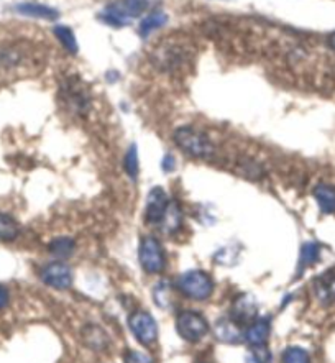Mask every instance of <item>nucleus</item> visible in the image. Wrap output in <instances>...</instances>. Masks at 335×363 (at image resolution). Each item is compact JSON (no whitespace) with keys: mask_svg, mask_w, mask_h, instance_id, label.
<instances>
[{"mask_svg":"<svg viewBox=\"0 0 335 363\" xmlns=\"http://www.w3.org/2000/svg\"><path fill=\"white\" fill-rule=\"evenodd\" d=\"M161 0H117L102 10L101 18L110 27H125L148 10H157Z\"/></svg>","mask_w":335,"mask_h":363,"instance_id":"nucleus-1","label":"nucleus"},{"mask_svg":"<svg viewBox=\"0 0 335 363\" xmlns=\"http://www.w3.org/2000/svg\"><path fill=\"white\" fill-rule=\"evenodd\" d=\"M176 147L189 158L209 160L215 155V145L204 132L194 127H179L173 133Z\"/></svg>","mask_w":335,"mask_h":363,"instance_id":"nucleus-2","label":"nucleus"},{"mask_svg":"<svg viewBox=\"0 0 335 363\" xmlns=\"http://www.w3.org/2000/svg\"><path fill=\"white\" fill-rule=\"evenodd\" d=\"M176 288L189 299L205 301L214 294L215 284L209 273L200 272V269H191L178 278Z\"/></svg>","mask_w":335,"mask_h":363,"instance_id":"nucleus-3","label":"nucleus"},{"mask_svg":"<svg viewBox=\"0 0 335 363\" xmlns=\"http://www.w3.org/2000/svg\"><path fill=\"white\" fill-rule=\"evenodd\" d=\"M210 329L209 320L204 318L199 311L186 309L181 311L176 318V330L181 339L189 344H198L203 340Z\"/></svg>","mask_w":335,"mask_h":363,"instance_id":"nucleus-4","label":"nucleus"},{"mask_svg":"<svg viewBox=\"0 0 335 363\" xmlns=\"http://www.w3.org/2000/svg\"><path fill=\"white\" fill-rule=\"evenodd\" d=\"M138 262L143 272L148 274H158L161 273L164 267H166V253L161 242L153 235H145L140 240V247H138Z\"/></svg>","mask_w":335,"mask_h":363,"instance_id":"nucleus-5","label":"nucleus"},{"mask_svg":"<svg viewBox=\"0 0 335 363\" xmlns=\"http://www.w3.org/2000/svg\"><path fill=\"white\" fill-rule=\"evenodd\" d=\"M61 99H63L64 107L74 116H84L91 107V96L84 82L77 79L76 76L69 77L61 86Z\"/></svg>","mask_w":335,"mask_h":363,"instance_id":"nucleus-6","label":"nucleus"},{"mask_svg":"<svg viewBox=\"0 0 335 363\" xmlns=\"http://www.w3.org/2000/svg\"><path fill=\"white\" fill-rule=\"evenodd\" d=\"M128 328H130L133 337L145 347L154 344L158 339L157 320H154L152 314L145 313V311H137V313L130 314V318H128Z\"/></svg>","mask_w":335,"mask_h":363,"instance_id":"nucleus-7","label":"nucleus"},{"mask_svg":"<svg viewBox=\"0 0 335 363\" xmlns=\"http://www.w3.org/2000/svg\"><path fill=\"white\" fill-rule=\"evenodd\" d=\"M40 279L46 284V286L63 291V289H69L73 286L74 278L71 268L64 262H53L45 264V267L40 269Z\"/></svg>","mask_w":335,"mask_h":363,"instance_id":"nucleus-8","label":"nucleus"},{"mask_svg":"<svg viewBox=\"0 0 335 363\" xmlns=\"http://www.w3.org/2000/svg\"><path fill=\"white\" fill-rule=\"evenodd\" d=\"M171 204L168 194L161 188H154L149 191L147 207H145V220L148 225H161V222L166 216L168 207Z\"/></svg>","mask_w":335,"mask_h":363,"instance_id":"nucleus-9","label":"nucleus"},{"mask_svg":"<svg viewBox=\"0 0 335 363\" xmlns=\"http://www.w3.org/2000/svg\"><path fill=\"white\" fill-rule=\"evenodd\" d=\"M259 318V304L251 294H240L234 299L230 309V319L239 325H249Z\"/></svg>","mask_w":335,"mask_h":363,"instance_id":"nucleus-10","label":"nucleus"},{"mask_svg":"<svg viewBox=\"0 0 335 363\" xmlns=\"http://www.w3.org/2000/svg\"><path fill=\"white\" fill-rule=\"evenodd\" d=\"M154 60H157L158 66H161L163 69L171 71L174 67H179L184 61L188 60V53L183 46L179 45H166L163 48L157 50L154 53Z\"/></svg>","mask_w":335,"mask_h":363,"instance_id":"nucleus-11","label":"nucleus"},{"mask_svg":"<svg viewBox=\"0 0 335 363\" xmlns=\"http://www.w3.org/2000/svg\"><path fill=\"white\" fill-rule=\"evenodd\" d=\"M271 334V324L270 319L256 318L254 323L246 325V329L244 332V340L249 344L250 347H256V345H266L268 339H270Z\"/></svg>","mask_w":335,"mask_h":363,"instance_id":"nucleus-12","label":"nucleus"},{"mask_svg":"<svg viewBox=\"0 0 335 363\" xmlns=\"http://www.w3.org/2000/svg\"><path fill=\"white\" fill-rule=\"evenodd\" d=\"M316 299L322 306H331L335 303V272H327L314 279L312 284Z\"/></svg>","mask_w":335,"mask_h":363,"instance_id":"nucleus-13","label":"nucleus"},{"mask_svg":"<svg viewBox=\"0 0 335 363\" xmlns=\"http://www.w3.org/2000/svg\"><path fill=\"white\" fill-rule=\"evenodd\" d=\"M215 339L222 344H240L244 339V332H242L240 325L234 323L230 318L219 319L217 324L214 328Z\"/></svg>","mask_w":335,"mask_h":363,"instance_id":"nucleus-14","label":"nucleus"},{"mask_svg":"<svg viewBox=\"0 0 335 363\" xmlns=\"http://www.w3.org/2000/svg\"><path fill=\"white\" fill-rule=\"evenodd\" d=\"M27 60L25 50L17 45H8L0 48V71H13L22 66Z\"/></svg>","mask_w":335,"mask_h":363,"instance_id":"nucleus-15","label":"nucleus"},{"mask_svg":"<svg viewBox=\"0 0 335 363\" xmlns=\"http://www.w3.org/2000/svg\"><path fill=\"white\" fill-rule=\"evenodd\" d=\"M18 13L27 15L33 18H45V20H56L59 17V12L50 5L37 4V2H22L15 7Z\"/></svg>","mask_w":335,"mask_h":363,"instance_id":"nucleus-16","label":"nucleus"},{"mask_svg":"<svg viewBox=\"0 0 335 363\" xmlns=\"http://www.w3.org/2000/svg\"><path fill=\"white\" fill-rule=\"evenodd\" d=\"M82 340L86 342L87 347L96 350H104L107 344H109V337H107L106 330L96 324L84 325V329H82Z\"/></svg>","mask_w":335,"mask_h":363,"instance_id":"nucleus-17","label":"nucleus"},{"mask_svg":"<svg viewBox=\"0 0 335 363\" xmlns=\"http://www.w3.org/2000/svg\"><path fill=\"white\" fill-rule=\"evenodd\" d=\"M314 199L317 201L319 207L326 214L335 212V188L331 184H317L314 188Z\"/></svg>","mask_w":335,"mask_h":363,"instance_id":"nucleus-18","label":"nucleus"},{"mask_svg":"<svg viewBox=\"0 0 335 363\" xmlns=\"http://www.w3.org/2000/svg\"><path fill=\"white\" fill-rule=\"evenodd\" d=\"M168 22V15L163 13L161 10H152L145 18L140 22V35L149 36L153 32H157L161 27H164Z\"/></svg>","mask_w":335,"mask_h":363,"instance_id":"nucleus-19","label":"nucleus"},{"mask_svg":"<svg viewBox=\"0 0 335 363\" xmlns=\"http://www.w3.org/2000/svg\"><path fill=\"white\" fill-rule=\"evenodd\" d=\"M48 250L50 253H53L56 258H59V260H66V258H69L74 253L76 242L69 237H58L50 243Z\"/></svg>","mask_w":335,"mask_h":363,"instance_id":"nucleus-20","label":"nucleus"},{"mask_svg":"<svg viewBox=\"0 0 335 363\" xmlns=\"http://www.w3.org/2000/svg\"><path fill=\"white\" fill-rule=\"evenodd\" d=\"M183 224V214H181V209H179L178 202L171 201V204L168 207V212L166 216H164V219L161 222V230L166 232V233H174L176 232L179 227Z\"/></svg>","mask_w":335,"mask_h":363,"instance_id":"nucleus-21","label":"nucleus"},{"mask_svg":"<svg viewBox=\"0 0 335 363\" xmlns=\"http://www.w3.org/2000/svg\"><path fill=\"white\" fill-rule=\"evenodd\" d=\"M20 235V225L12 216L0 212V240L12 242Z\"/></svg>","mask_w":335,"mask_h":363,"instance_id":"nucleus-22","label":"nucleus"},{"mask_svg":"<svg viewBox=\"0 0 335 363\" xmlns=\"http://www.w3.org/2000/svg\"><path fill=\"white\" fill-rule=\"evenodd\" d=\"M319 253H321V248H319L317 243H304L301 248V257H299V273H302L307 267L316 263L319 260Z\"/></svg>","mask_w":335,"mask_h":363,"instance_id":"nucleus-23","label":"nucleus"},{"mask_svg":"<svg viewBox=\"0 0 335 363\" xmlns=\"http://www.w3.org/2000/svg\"><path fill=\"white\" fill-rule=\"evenodd\" d=\"M55 35H56V38L59 40V43L64 46L68 53H71V55L77 53V40H76V35L73 30H71L69 27H66V25H58V27H55Z\"/></svg>","mask_w":335,"mask_h":363,"instance_id":"nucleus-24","label":"nucleus"},{"mask_svg":"<svg viewBox=\"0 0 335 363\" xmlns=\"http://www.w3.org/2000/svg\"><path fill=\"white\" fill-rule=\"evenodd\" d=\"M237 171H239L242 176H245L246 179L251 181L263 179V176H265V169H263L261 164L256 163L255 160H242V162L237 164Z\"/></svg>","mask_w":335,"mask_h":363,"instance_id":"nucleus-25","label":"nucleus"},{"mask_svg":"<svg viewBox=\"0 0 335 363\" xmlns=\"http://www.w3.org/2000/svg\"><path fill=\"white\" fill-rule=\"evenodd\" d=\"M123 168H125V173L128 174V178L137 179L138 171H140V162H138L137 145H132V147L127 150L125 160H123Z\"/></svg>","mask_w":335,"mask_h":363,"instance_id":"nucleus-26","label":"nucleus"},{"mask_svg":"<svg viewBox=\"0 0 335 363\" xmlns=\"http://www.w3.org/2000/svg\"><path fill=\"white\" fill-rule=\"evenodd\" d=\"M153 298L157 301L159 308H169V306H171V284L168 281H159L157 286L153 288Z\"/></svg>","mask_w":335,"mask_h":363,"instance_id":"nucleus-27","label":"nucleus"},{"mask_svg":"<svg viewBox=\"0 0 335 363\" xmlns=\"http://www.w3.org/2000/svg\"><path fill=\"white\" fill-rule=\"evenodd\" d=\"M283 363H311V357L301 347H288L283 352Z\"/></svg>","mask_w":335,"mask_h":363,"instance_id":"nucleus-28","label":"nucleus"},{"mask_svg":"<svg viewBox=\"0 0 335 363\" xmlns=\"http://www.w3.org/2000/svg\"><path fill=\"white\" fill-rule=\"evenodd\" d=\"M246 363H273V357L266 345H256L250 349Z\"/></svg>","mask_w":335,"mask_h":363,"instance_id":"nucleus-29","label":"nucleus"},{"mask_svg":"<svg viewBox=\"0 0 335 363\" xmlns=\"http://www.w3.org/2000/svg\"><path fill=\"white\" fill-rule=\"evenodd\" d=\"M125 363H153L152 359L147 354H142V352H128L125 357Z\"/></svg>","mask_w":335,"mask_h":363,"instance_id":"nucleus-30","label":"nucleus"},{"mask_svg":"<svg viewBox=\"0 0 335 363\" xmlns=\"http://www.w3.org/2000/svg\"><path fill=\"white\" fill-rule=\"evenodd\" d=\"M163 169L166 171V173H169V171H174V168H176V162H174V157L173 155H166V157L163 158Z\"/></svg>","mask_w":335,"mask_h":363,"instance_id":"nucleus-31","label":"nucleus"},{"mask_svg":"<svg viewBox=\"0 0 335 363\" xmlns=\"http://www.w3.org/2000/svg\"><path fill=\"white\" fill-rule=\"evenodd\" d=\"M8 301H10L8 289L5 288V286H2V284H0V311H2L5 306L8 304Z\"/></svg>","mask_w":335,"mask_h":363,"instance_id":"nucleus-32","label":"nucleus"},{"mask_svg":"<svg viewBox=\"0 0 335 363\" xmlns=\"http://www.w3.org/2000/svg\"><path fill=\"white\" fill-rule=\"evenodd\" d=\"M329 46H331V48L335 51V32L329 36Z\"/></svg>","mask_w":335,"mask_h":363,"instance_id":"nucleus-33","label":"nucleus"},{"mask_svg":"<svg viewBox=\"0 0 335 363\" xmlns=\"http://www.w3.org/2000/svg\"><path fill=\"white\" fill-rule=\"evenodd\" d=\"M200 363H205V362H200Z\"/></svg>","mask_w":335,"mask_h":363,"instance_id":"nucleus-34","label":"nucleus"}]
</instances>
